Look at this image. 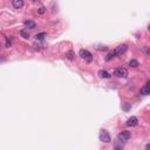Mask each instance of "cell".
<instances>
[{
	"label": "cell",
	"instance_id": "cell-1",
	"mask_svg": "<svg viewBox=\"0 0 150 150\" xmlns=\"http://www.w3.org/2000/svg\"><path fill=\"white\" fill-rule=\"evenodd\" d=\"M79 55L81 56L83 60L88 61V62H91V61H93V54H91L89 51H87V49H81Z\"/></svg>",
	"mask_w": 150,
	"mask_h": 150
},
{
	"label": "cell",
	"instance_id": "cell-2",
	"mask_svg": "<svg viewBox=\"0 0 150 150\" xmlns=\"http://www.w3.org/2000/svg\"><path fill=\"white\" fill-rule=\"evenodd\" d=\"M127 49H128V46H127V45H120V46H117L113 52H114L115 56H120V55L126 53Z\"/></svg>",
	"mask_w": 150,
	"mask_h": 150
},
{
	"label": "cell",
	"instance_id": "cell-3",
	"mask_svg": "<svg viewBox=\"0 0 150 150\" xmlns=\"http://www.w3.org/2000/svg\"><path fill=\"white\" fill-rule=\"evenodd\" d=\"M114 75H116L117 77H127L128 76V69L127 68H116L114 70Z\"/></svg>",
	"mask_w": 150,
	"mask_h": 150
},
{
	"label": "cell",
	"instance_id": "cell-4",
	"mask_svg": "<svg viewBox=\"0 0 150 150\" xmlns=\"http://www.w3.org/2000/svg\"><path fill=\"white\" fill-rule=\"evenodd\" d=\"M100 141H102V142L104 143H110L111 142V137H110L109 133L105 130H102L100 133Z\"/></svg>",
	"mask_w": 150,
	"mask_h": 150
},
{
	"label": "cell",
	"instance_id": "cell-5",
	"mask_svg": "<svg viewBox=\"0 0 150 150\" xmlns=\"http://www.w3.org/2000/svg\"><path fill=\"white\" fill-rule=\"evenodd\" d=\"M130 133L127 130H123L121 131V133L118 134V141H121V142H126V141H128L129 138H130Z\"/></svg>",
	"mask_w": 150,
	"mask_h": 150
},
{
	"label": "cell",
	"instance_id": "cell-6",
	"mask_svg": "<svg viewBox=\"0 0 150 150\" xmlns=\"http://www.w3.org/2000/svg\"><path fill=\"white\" fill-rule=\"evenodd\" d=\"M138 124V118L136 116H131L130 118L127 121V126L129 127H136Z\"/></svg>",
	"mask_w": 150,
	"mask_h": 150
},
{
	"label": "cell",
	"instance_id": "cell-7",
	"mask_svg": "<svg viewBox=\"0 0 150 150\" xmlns=\"http://www.w3.org/2000/svg\"><path fill=\"white\" fill-rule=\"evenodd\" d=\"M23 26H25L26 28H29V29H34V28H36V23L34 22V21L32 20H26L25 22H23Z\"/></svg>",
	"mask_w": 150,
	"mask_h": 150
},
{
	"label": "cell",
	"instance_id": "cell-8",
	"mask_svg": "<svg viewBox=\"0 0 150 150\" xmlns=\"http://www.w3.org/2000/svg\"><path fill=\"white\" fill-rule=\"evenodd\" d=\"M142 95H149L150 94V87H149V82H147V83L144 84V86L141 88V91H140Z\"/></svg>",
	"mask_w": 150,
	"mask_h": 150
},
{
	"label": "cell",
	"instance_id": "cell-9",
	"mask_svg": "<svg viewBox=\"0 0 150 150\" xmlns=\"http://www.w3.org/2000/svg\"><path fill=\"white\" fill-rule=\"evenodd\" d=\"M12 5H13L14 8H21V7L23 6V1L22 0H13Z\"/></svg>",
	"mask_w": 150,
	"mask_h": 150
},
{
	"label": "cell",
	"instance_id": "cell-10",
	"mask_svg": "<svg viewBox=\"0 0 150 150\" xmlns=\"http://www.w3.org/2000/svg\"><path fill=\"white\" fill-rule=\"evenodd\" d=\"M98 76H100L101 79H109L110 74L107 70H100V72H98Z\"/></svg>",
	"mask_w": 150,
	"mask_h": 150
},
{
	"label": "cell",
	"instance_id": "cell-11",
	"mask_svg": "<svg viewBox=\"0 0 150 150\" xmlns=\"http://www.w3.org/2000/svg\"><path fill=\"white\" fill-rule=\"evenodd\" d=\"M66 56H67L69 60H74V59H75V53L73 51H68L67 53H66Z\"/></svg>",
	"mask_w": 150,
	"mask_h": 150
},
{
	"label": "cell",
	"instance_id": "cell-12",
	"mask_svg": "<svg viewBox=\"0 0 150 150\" xmlns=\"http://www.w3.org/2000/svg\"><path fill=\"white\" fill-rule=\"evenodd\" d=\"M46 36H47L46 33H39V34L35 35V39H36V40H43Z\"/></svg>",
	"mask_w": 150,
	"mask_h": 150
},
{
	"label": "cell",
	"instance_id": "cell-13",
	"mask_svg": "<svg viewBox=\"0 0 150 150\" xmlns=\"http://www.w3.org/2000/svg\"><path fill=\"white\" fill-rule=\"evenodd\" d=\"M138 65H140V63H138L137 60H130L129 61V66H130V67H138Z\"/></svg>",
	"mask_w": 150,
	"mask_h": 150
},
{
	"label": "cell",
	"instance_id": "cell-14",
	"mask_svg": "<svg viewBox=\"0 0 150 150\" xmlns=\"http://www.w3.org/2000/svg\"><path fill=\"white\" fill-rule=\"evenodd\" d=\"M115 58V54H114V52H110V53H108V55L107 56H105V60H107V61H110V60H111V59H114Z\"/></svg>",
	"mask_w": 150,
	"mask_h": 150
},
{
	"label": "cell",
	"instance_id": "cell-15",
	"mask_svg": "<svg viewBox=\"0 0 150 150\" xmlns=\"http://www.w3.org/2000/svg\"><path fill=\"white\" fill-rule=\"evenodd\" d=\"M20 34H21V36L25 38V39H28V38H29V34H28V33L26 32V30H21Z\"/></svg>",
	"mask_w": 150,
	"mask_h": 150
},
{
	"label": "cell",
	"instance_id": "cell-16",
	"mask_svg": "<svg viewBox=\"0 0 150 150\" xmlns=\"http://www.w3.org/2000/svg\"><path fill=\"white\" fill-rule=\"evenodd\" d=\"M38 12H39V14H43L45 12H46V8H45V7H40V8L38 9Z\"/></svg>",
	"mask_w": 150,
	"mask_h": 150
},
{
	"label": "cell",
	"instance_id": "cell-17",
	"mask_svg": "<svg viewBox=\"0 0 150 150\" xmlns=\"http://www.w3.org/2000/svg\"><path fill=\"white\" fill-rule=\"evenodd\" d=\"M145 54L149 55V47H145Z\"/></svg>",
	"mask_w": 150,
	"mask_h": 150
},
{
	"label": "cell",
	"instance_id": "cell-18",
	"mask_svg": "<svg viewBox=\"0 0 150 150\" xmlns=\"http://www.w3.org/2000/svg\"><path fill=\"white\" fill-rule=\"evenodd\" d=\"M0 47H1V43H0Z\"/></svg>",
	"mask_w": 150,
	"mask_h": 150
}]
</instances>
